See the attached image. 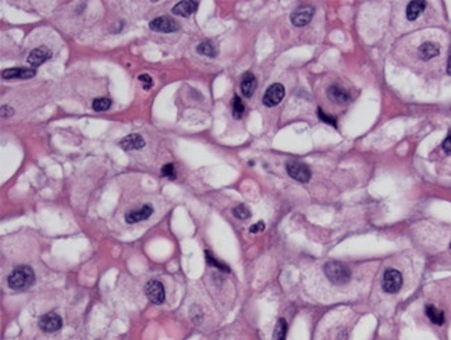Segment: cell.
<instances>
[{
  "label": "cell",
  "mask_w": 451,
  "mask_h": 340,
  "mask_svg": "<svg viewBox=\"0 0 451 340\" xmlns=\"http://www.w3.org/2000/svg\"><path fill=\"white\" fill-rule=\"evenodd\" d=\"M35 273L29 266H17L7 278V285L13 290H24L34 285Z\"/></svg>",
  "instance_id": "6da1fadb"
},
{
  "label": "cell",
  "mask_w": 451,
  "mask_h": 340,
  "mask_svg": "<svg viewBox=\"0 0 451 340\" xmlns=\"http://www.w3.org/2000/svg\"><path fill=\"white\" fill-rule=\"evenodd\" d=\"M256 89V78L252 73H245L241 80V92L244 96L251 98Z\"/></svg>",
  "instance_id": "9a60e30c"
},
{
  "label": "cell",
  "mask_w": 451,
  "mask_h": 340,
  "mask_svg": "<svg viewBox=\"0 0 451 340\" xmlns=\"http://www.w3.org/2000/svg\"><path fill=\"white\" fill-rule=\"evenodd\" d=\"M317 116H319V119H320L322 122L327 123V124H331L333 127H336V126H337V124H336V119H334L333 116L326 115V113H324L323 110L320 109V108L317 109Z\"/></svg>",
  "instance_id": "4316f807"
},
{
  "label": "cell",
  "mask_w": 451,
  "mask_h": 340,
  "mask_svg": "<svg viewBox=\"0 0 451 340\" xmlns=\"http://www.w3.org/2000/svg\"><path fill=\"white\" fill-rule=\"evenodd\" d=\"M153 213V208L152 205L145 204L142 205L140 209H133L128 213H126V222L130 223V225H134L137 222H142V220H147V219Z\"/></svg>",
  "instance_id": "8fae6325"
},
{
  "label": "cell",
  "mask_w": 451,
  "mask_h": 340,
  "mask_svg": "<svg viewBox=\"0 0 451 340\" xmlns=\"http://www.w3.org/2000/svg\"><path fill=\"white\" fill-rule=\"evenodd\" d=\"M35 74H36L35 68L13 67L3 70L1 77H3L4 80H17V78H18V80H28V78H32Z\"/></svg>",
  "instance_id": "30bf717a"
},
{
  "label": "cell",
  "mask_w": 451,
  "mask_h": 340,
  "mask_svg": "<svg viewBox=\"0 0 451 340\" xmlns=\"http://www.w3.org/2000/svg\"><path fill=\"white\" fill-rule=\"evenodd\" d=\"M145 294L148 296L149 301L153 304H162L164 301V296H166L164 287L157 280H149L145 286Z\"/></svg>",
  "instance_id": "ba28073f"
},
{
  "label": "cell",
  "mask_w": 451,
  "mask_h": 340,
  "mask_svg": "<svg viewBox=\"0 0 451 340\" xmlns=\"http://www.w3.org/2000/svg\"><path fill=\"white\" fill-rule=\"evenodd\" d=\"M284 94H286V91H284V87L282 84L270 85L268 91L265 92V95H263V105L268 106V108L276 106V105H279V103L283 101Z\"/></svg>",
  "instance_id": "52a82bcc"
},
{
  "label": "cell",
  "mask_w": 451,
  "mask_h": 340,
  "mask_svg": "<svg viewBox=\"0 0 451 340\" xmlns=\"http://www.w3.org/2000/svg\"><path fill=\"white\" fill-rule=\"evenodd\" d=\"M286 170L289 173L291 178H294L300 183H306L310 180V170L306 165L301 164V162H289L286 165Z\"/></svg>",
  "instance_id": "5b68a950"
},
{
  "label": "cell",
  "mask_w": 451,
  "mask_h": 340,
  "mask_svg": "<svg viewBox=\"0 0 451 340\" xmlns=\"http://www.w3.org/2000/svg\"><path fill=\"white\" fill-rule=\"evenodd\" d=\"M313 13H315V8L312 6L298 7L296 11L291 14V22L296 27H303V25H306L312 20Z\"/></svg>",
  "instance_id": "9c48e42d"
},
{
  "label": "cell",
  "mask_w": 451,
  "mask_h": 340,
  "mask_svg": "<svg viewBox=\"0 0 451 340\" xmlns=\"http://www.w3.org/2000/svg\"><path fill=\"white\" fill-rule=\"evenodd\" d=\"M450 248H451V245H450Z\"/></svg>",
  "instance_id": "836d02e7"
},
{
  "label": "cell",
  "mask_w": 451,
  "mask_h": 340,
  "mask_svg": "<svg viewBox=\"0 0 451 340\" xmlns=\"http://www.w3.org/2000/svg\"><path fill=\"white\" fill-rule=\"evenodd\" d=\"M425 314H426V317L431 320L432 324H435V325H443L445 324V313L442 311V310H439L438 307L435 306H426L425 307Z\"/></svg>",
  "instance_id": "e0dca14e"
},
{
  "label": "cell",
  "mask_w": 451,
  "mask_h": 340,
  "mask_svg": "<svg viewBox=\"0 0 451 340\" xmlns=\"http://www.w3.org/2000/svg\"><path fill=\"white\" fill-rule=\"evenodd\" d=\"M447 73L451 75V56L450 59H449V63H447Z\"/></svg>",
  "instance_id": "d6a6232c"
},
{
  "label": "cell",
  "mask_w": 451,
  "mask_h": 340,
  "mask_svg": "<svg viewBox=\"0 0 451 340\" xmlns=\"http://www.w3.org/2000/svg\"><path fill=\"white\" fill-rule=\"evenodd\" d=\"M160 174H162L163 177H167V178H170V180H174L175 178L174 166H173L171 164L164 165V166L162 168V170H160Z\"/></svg>",
  "instance_id": "484cf974"
},
{
  "label": "cell",
  "mask_w": 451,
  "mask_h": 340,
  "mask_svg": "<svg viewBox=\"0 0 451 340\" xmlns=\"http://www.w3.org/2000/svg\"><path fill=\"white\" fill-rule=\"evenodd\" d=\"M205 257H206V261H208V264L210 266H215V268H217V269H219V271H222V272H226V273L230 272L229 266L224 265V264H222L220 261H217V259L213 258V255L210 254V251H209V250H206V251H205Z\"/></svg>",
  "instance_id": "7402d4cb"
},
{
  "label": "cell",
  "mask_w": 451,
  "mask_h": 340,
  "mask_svg": "<svg viewBox=\"0 0 451 340\" xmlns=\"http://www.w3.org/2000/svg\"><path fill=\"white\" fill-rule=\"evenodd\" d=\"M327 95L329 98L336 103H345L348 99H350V95L348 92L344 88H341L340 85H331L327 88Z\"/></svg>",
  "instance_id": "2e32d148"
},
{
  "label": "cell",
  "mask_w": 451,
  "mask_h": 340,
  "mask_svg": "<svg viewBox=\"0 0 451 340\" xmlns=\"http://www.w3.org/2000/svg\"><path fill=\"white\" fill-rule=\"evenodd\" d=\"M244 103L241 101V98L240 96H234V99H233V116H234V119H241L244 115Z\"/></svg>",
  "instance_id": "cb8c5ba5"
},
{
  "label": "cell",
  "mask_w": 451,
  "mask_h": 340,
  "mask_svg": "<svg viewBox=\"0 0 451 340\" xmlns=\"http://www.w3.org/2000/svg\"><path fill=\"white\" fill-rule=\"evenodd\" d=\"M52 57V52L49 50L45 46H39V48H35L29 55H28V64L32 68H36L38 66L43 64L45 61L49 60Z\"/></svg>",
  "instance_id": "7c38bea8"
},
{
  "label": "cell",
  "mask_w": 451,
  "mask_h": 340,
  "mask_svg": "<svg viewBox=\"0 0 451 340\" xmlns=\"http://www.w3.org/2000/svg\"><path fill=\"white\" fill-rule=\"evenodd\" d=\"M149 28L155 32H164V34H168V32H175L178 31L180 28V24L177 22L173 18L170 17H166V15H162V17H156L153 20L149 22Z\"/></svg>",
  "instance_id": "277c9868"
},
{
  "label": "cell",
  "mask_w": 451,
  "mask_h": 340,
  "mask_svg": "<svg viewBox=\"0 0 451 340\" xmlns=\"http://www.w3.org/2000/svg\"><path fill=\"white\" fill-rule=\"evenodd\" d=\"M233 215L238 219H248L251 216V211L245 205H238L233 209Z\"/></svg>",
  "instance_id": "d4e9b609"
},
{
  "label": "cell",
  "mask_w": 451,
  "mask_h": 340,
  "mask_svg": "<svg viewBox=\"0 0 451 340\" xmlns=\"http://www.w3.org/2000/svg\"><path fill=\"white\" fill-rule=\"evenodd\" d=\"M13 113H14L13 109H11L10 106H7V105H3V106H1V117H10Z\"/></svg>",
  "instance_id": "f546056e"
},
{
  "label": "cell",
  "mask_w": 451,
  "mask_h": 340,
  "mask_svg": "<svg viewBox=\"0 0 451 340\" xmlns=\"http://www.w3.org/2000/svg\"><path fill=\"white\" fill-rule=\"evenodd\" d=\"M403 286V276L397 269H387L383 275V290L389 294L397 293Z\"/></svg>",
  "instance_id": "3957f363"
},
{
  "label": "cell",
  "mask_w": 451,
  "mask_h": 340,
  "mask_svg": "<svg viewBox=\"0 0 451 340\" xmlns=\"http://www.w3.org/2000/svg\"><path fill=\"white\" fill-rule=\"evenodd\" d=\"M120 147L124 151H137L145 147V140L140 134H130L120 141Z\"/></svg>",
  "instance_id": "4fadbf2b"
},
{
  "label": "cell",
  "mask_w": 451,
  "mask_h": 340,
  "mask_svg": "<svg viewBox=\"0 0 451 340\" xmlns=\"http://www.w3.org/2000/svg\"><path fill=\"white\" fill-rule=\"evenodd\" d=\"M425 7H426L425 1H411L407 7V18L410 21L417 20L418 15L425 10Z\"/></svg>",
  "instance_id": "d6986e66"
},
{
  "label": "cell",
  "mask_w": 451,
  "mask_h": 340,
  "mask_svg": "<svg viewBox=\"0 0 451 340\" xmlns=\"http://www.w3.org/2000/svg\"><path fill=\"white\" fill-rule=\"evenodd\" d=\"M265 230V223L263 222H258L255 225H252L249 227V231L251 233H259V231Z\"/></svg>",
  "instance_id": "f1b7e54d"
},
{
  "label": "cell",
  "mask_w": 451,
  "mask_h": 340,
  "mask_svg": "<svg viewBox=\"0 0 451 340\" xmlns=\"http://www.w3.org/2000/svg\"><path fill=\"white\" fill-rule=\"evenodd\" d=\"M112 106V101L109 98H98L92 102V109L95 112H105Z\"/></svg>",
  "instance_id": "603a6c76"
},
{
  "label": "cell",
  "mask_w": 451,
  "mask_h": 340,
  "mask_svg": "<svg viewBox=\"0 0 451 340\" xmlns=\"http://www.w3.org/2000/svg\"><path fill=\"white\" fill-rule=\"evenodd\" d=\"M286 336H287V322L283 318H280L277 321L273 332V340H286Z\"/></svg>",
  "instance_id": "44dd1931"
},
{
  "label": "cell",
  "mask_w": 451,
  "mask_h": 340,
  "mask_svg": "<svg viewBox=\"0 0 451 340\" xmlns=\"http://www.w3.org/2000/svg\"><path fill=\"white\" fill-rule=\"evenodd\" d=\"M138 80L144 84V89H150L152 88V85H153V81H152L150 75H148V74L140 75V77H138Z\"/></svg>",
  "instance_id": "83f0119b"
},
{
  "label": "cell",
  "mask_w": 451,
  "mask_h": 340,
  "mask_svg": "<svg viewBox=\"0 0 451 340\" xmlns=\"http://www.w3.org/2000/svg\"><path fill=\"white\" fill-rule=\"evenodd\" d=\"M324 273L329 280L334 285H345L351 279V271L348 266H345L341 262L330 261L324 265Z\"/></svg>",
  "instance_id": "7a4b0ae2"
},
{
  "label": "cell",
  "mask_w": 451,
  "mask_h": 340,
  "mask_svg": "<svg viewBox=\"0 0 451 340\" xmlns=\"http://www.w3.org/2000/svg\"><path fill=\"white\" fill-rule=\"evenodd\" d=\"M347 338H348V335H347V332H345V331H343V332H340V335H338V338H337V340H347Z\"/></svg>",
  "instance_id": "1f68e13d"
},
{
  "label": "cell",
  "mask_w": 451,
  "mask_h": 340,
  "mask_svg": "<svg viewBox=\"0 0 451 340\" xmlns=\"http://www.w3.org/2000/svg\"><path fill=\"white\" fill-rule=\"evenodd\" d=\"M196 50H198L199 55L208 56V57H216V55H217V50H216L215 45H213L210 41H205L202 42V43H199V45L196 46Z\"/></svg>",
  "instance_id": "ffe728a7"
},
{
  "label": "cell",
  "mask_w": 451,
  "mask_h": 340,
  "mask_svg": "<svg viewBox=\"0 0 451 340\" xmlns=\"http://www.w3.org/2000/svg\"><path fill=\"white\" fill-rule=\"evenodd\" d=\"M443 150H445L446 152L451 154V134H449L447 138L443 141Z\"/></svg>",
  "instance_id": "4dcf8cb0"
},
{
  "label": "cell",
  "mask_w": 451,
  "mask_h": 340,
  "mask_svg": "<svg viewBox=\"0 0 451 340\" xmlns=\"http://www.w3.org/2000/svg\"><path fill=\"white\" fill-rule=\"evenodd\" d=\"M39 329H42L43 332L46 334H53V332H57L59 329H61L63 327V321H61L60 315L54 313H49L42 315L39 318Z\"/></svg>",
  "instance_id": "8992f818"
},
{
  "label": "cell",
  "mask_w": 451,
  "mask_h": 340,
  "mask_svg": "<svg viewBox=\"0 0 451 340\" xmlns=\"http://www.w3.org/2000/svg\"><path fill=\"white\" fill-rule=\"evenodd\" d=\"M439 55V46L433 42H426L419 48V57L422 60H431Z\"/></svg>",
  "instance_id": "ac0fdd59"
},
{
  "label": "cell",
  "mask_w": 451,
  "mask_h": 340,
  "mask_svg": "<svg viewBox=\"0 0 451 340\" xmlns=\"http://www.w3.org/2000/svg\"><path fill=\"white\" fill-rule=\"evenodd\" d=\"M198 8V1H192V0H184L177 3L173 7V14L180 15V17H189L191 14H194Z\"/></svg>",
  "instance_id": "5bb4252c"
}]
</instances>
